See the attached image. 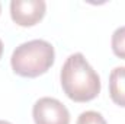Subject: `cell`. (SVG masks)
Here are the masks:
<instances>
[{
	"instance_id": "cell-1",
	"label": "cell",
	"mask_w": 125,
	"mask_h": 124,
	"mask_svg": "<svg viewBox=\"0 0 125 124\" xmlns=\"http://www.w3.org/2000/svg\"><path fill=\"white\" fill-rule=\"evenodd\" d=\"M60 79L64 93L74 102H89L100 92V77L82 53L65 60Z\"/></svg>"
},
{
	"instance_id": "cell-2",
	"label": "cell",
	"mask_w": 125,
	"mask_h": 124,
	"mask_svg": "<svg viewBox=\"0 0 125 124\" xmlns=\"http://www.w3.org/2000/svg\"><path fill=\"white\" fill-rule=\"evenodd\" d=\"M54 47L45 39H32L21 44L12 54L10 64L22 77H38L47 73L54 64Z\"/></svg>"
},
{
	"instance_id": "cell-3",
	"label": "cell",
	"mask_w": 125,
	"mask_h": 124,
	"mask_svg": "<svg viewBox=\"0 0 125 124\" xmlns=\"http://www.w3.org/2000/svg\"><path fill=\"white\" fill-rule=\"evenodd\" d=\"M32 117L35 124H70V112L65 105L55 98H39L33 108Z\"/></svg>"
},
{
	"instance_id": "cell-4",
	"label": "cell",
	"mask_w": 125,
	"mask_h": 124,
	"mask_svg": "<svg viewBox=\"0 0 125 124\" xmlns=\"http://www.w3.org/2000/svg\"><path fill=\"white\" fill-rule=\"evenodd\" d=\"M47 10L44 0H12L10 16L19 26H33L42 21Z\"/></svg>"
},
{
	"instance_id": "cell-5",
	"label": "cell",
	"mask_w": 125,
	"mask_h": 124,
	"mask_svg": "<svg viewBox=\"0 0 125 124\" xmlns=\"http://www.w3.org/2000/svg\"><path fill=\"white\" fill-rule=\"evenodd\" d=\"M109 95L114 104L125 108V67H115L109 74Z\"/></svg>"
},
{
	"instance_id": "cell-6",
	"label": "cell",
	"mask_w": 125,
	"mask_h": 124,
	"mask_svg": "<svg viewBox=\"0 0 125 124\" xmlns=\"http://www.w3.org/2000/svg\"><path fill=\"white\" fill-rule=\"evenodd\" d=\"M112 51L116 57L125 60V26H121L112 34Z\"/></svg>"
},
{
	"instance_id": "cell-7",
	"label": "cell",
	"mask_w": 125,
	"mask_h": 124,
	"mask_svg": "<svg viewBox=\"0 0 125 124\" xmlns=\"http://www.w3.org/2000/svg\"><path fill=\"white\" fill-rule=\"evenodd\" d=\"M76 124H106V120L97 111H84L79 115Z\"/></svg>"
},
{
	"instance_id": "cell-8",
	"label": "cell",
	"mask_w": 125,
	"mask_h": 124,
	"mask_svg": "<svg viewBox=\"0 0 125 124\" xmlns=\"http://www.w3.org/2000/svg\"><path fill=\"white\" fill-rule=\"evenodd\" d=\"M1 56H3V42L0 39V59H1Z\"/></svg>"
},
{
	"instance_id": "cell-9",
	"label": "cell",
	"mask_w": 125,
	"mask_h": 124,
	"mask_svg": "<svg viewBox=\"0 0 125 124\" xmlns=\"http://www.w3.org/2000/svg\"><path fill=\"white\" fill-rule=\"evenodd\" d=\"M0 124H12V123H9V121H4V120H0Z\"/></svg>"
},
{
	"instance_id": "cell-10",
	"label": "cell",
	"mask_w": 125,
	"mask_h": 124,
	"mask_svg": "<svg viewBox=\"0 0 125 124\" xmlns=\"http://www.w3.org/2000/svg\"><path fill=\"white\" fill-rule=\"evenodd\" d=\"M0 9H1V7H0Z\"/></svg>"
}]
</instances>
